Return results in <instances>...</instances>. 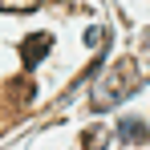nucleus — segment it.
I'll return each mask as SVG.
<instances>
[{
    "label": "nucleus",
    "instance_id": "f257e3e1",
    "mask_svg": "<svg viewBox=\"0 0 150 150\" xmlns=\"http://www.w3.org/2000/svg\"><path fill=\"white\" fill-rule=\"evenodd\" d=\"M134 81H138V65H134V61H118V65L93 85L89 105H93L98 114H101V110H110V105H118L126 93H134Z\"/></svg>",
    "mask_w": 150,
    "mask_h": 150
},
{
    "label": "nucleus",
    "instance_id": "f03ea898",
    "mask_svg": "<svg viewBox=\"0 0 150 150\" xmlns=\"http://www.w3.org/2000/svg\"><path fill=\"white\" fill-rule=\"evenodd\" d=\"M49 49H53V37H49V33H33V37H25V45H21V61H25V69L41 65Z\"/></svg>",
    "mask_w": 150,
    "mask_h": 150
},
{
    "label": "nucleus",
    "instance_id": "7ed1b4c3",
    "mask_svg": "<svg viewBox=\"0 0 150 150\" xmlns=\"http://www.w3.org/2000/svg\"><path fill=\"white\" fill-rule=\"evenodd\" d=\"M118 138H122V142H146L150 126L142 122V118H122V122H118Z\"/></svg>",
    "mask_w": 150,
    "mask_h": 150
},
{
    "label": "nucleus",
    "instance_id": "20e7f679",
    "mask_svg": "<svg viewBox=\"0 0 150 150\" xmlns=\"http://www.w3.org/2000/svg\"><path fill=\"white\" fill-rule=\"evenodd\" d=\"M41 0H0V12H37Z\"/></svg>",
    "mask_w": 150,
    "mask_h": 150
},
{
    "label": "nucleus",
    "instance_id": "39448f33",
    "mask_svg": "<svg viewBox=\"0 0 150 150\" xmlns=\"http://www.w3.org/2000/svg\"><path fill=\"white\" fill-rule=\"evenodd\" d=\"M101 138H105L101 130H85V146H101Z\"/></svg>",
    "mask_w": 150,
    "mask_h": 150
}]
</instances>
